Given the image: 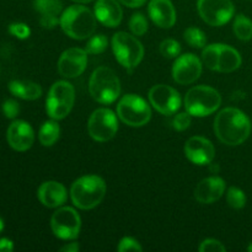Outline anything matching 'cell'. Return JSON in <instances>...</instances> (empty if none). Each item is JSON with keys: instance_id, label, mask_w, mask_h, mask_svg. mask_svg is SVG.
Here are the masks:
<instances>
[{"instance_id": "5", "label": "cell", "mask_w": 252, "mask_h": 252, "mask_svg": "<svg viewBox=\"0 0 252 252\" xmlns=\"http://www.w3.org/2000/svg\"><path fill=\"white\" fill-rule=\"evenodd\" d=\"M221 105V96L214 88L198 85L189 89L185 96V107L192 117H206Z\"/></svg>"}, {"instance_id": "1", "label": "cell", "mask_w": 252, "mask_h": 252, "mask_svg": "<svg viewBox=\"0 0 252 252\" xmlns=\"http://www.w3.org/2000/svg\"><path fill=\"white\" fill-rule=\"evenodd\" d=\"M214 132L223 144L235 147L250 137L251 122L248 116L235 107H226L214 120Z\"/></svg>"}, {"instance_id": "7", "label": "cell", "mask_w": 252, "mask_h": 252, "mask_svg": "<svg viewBox=\"0 0 252 252\" xmlns=\"http://www.w3.org/2000/svg\"><path fill=\"white\" fill-rule=\"evenodd\" d=\"M112 49L118 63L126 69H134L144 57V47L133 34L117 32L112 37Z\"/></svg>"}, {"instance_id": "18", "label": "cell", "mask_w": 252, "mask_h": 252, "mask_svg": "<svg viewBox=\"0 0 252 252\" xmlns=\"http://www.w3.org/2000/svg\"><path fill=\"white\" fill-rule=\"evenodd\" d=\"M148 11L153 22L161 29H171L176 22V10L171 0H150Z\"/></svg>"}, {"instance_id": "29", "label": "cell", "mask_w": 252, "mask_h": 252, "mask_svg": "<svg viewBox=\"0 0 252 252\" xmlns=\"http://www.w3.org/2000/svg\"><path fill=\"white\" fill-rule=\"evenodd\" d=\"M226 202L234 209H241L246 204V194L239 187H230L226 193Z\"/></svg>"}, {"instance_id": "10", "label": "cell", "mask_w": 252, "mask_h": 252, "mask_svg": "<svg viewBox=\"0 0 252 252\" xmlns=\"http://www.w3.org/2000/svg\"><path fill=\"white\" fill-rule=\"evenodd\" d=\"M118 130L117 117L110 108H97L91 113L88 122V132L94 140L108 142Z\"/></svg>"}, {"instance_id": "12", "label": "cell", "mask_w": 252, "mask_h": 252, "mask_svg": "<svg viewBox=\"0 0 252 252\" xmlns=\"http://www.w3.org/2000/svg\"><path fill=\"white\" fill-rule=\"evenodd\" d=\"M149 102L159 113L165 116L174 115L181 106V96L172 86L159 84L150 89Z\"/></svg>"}, {"instance_id": "14", "label": "cell", "mask_w": 252, "mask_h": 252, "mask_svg": "<svg viewBox=\"0 0 252 252\" xmlns=\"http://www.w3.org/2000/svg\"><path fill=\"white\" fill-rule=\"evenodd\" d=\"M86 65H88V52L85 49L74 47L62 53L57 68L63 78L73 79L81 75L85 71Z\"/></svg>"}, {"instance_id": "25", "label": "cell", "mask_w": 252, "mask_h": 252, "mask_svg": "<svg viewBox=\"0 0 252 252\" xmlns=\"http://www.w3.org/2000/svg\"><path fill=\"white\" fill-rule=\"evenodd\" d=\"M33 6L36 11L41 15H61L63 11L62 0H33Z\"/></svg>"}, {"instance_id": "35", "label": "cell", "mask_w": 252, "mask_h": 252, "mask_svg": "<svg viewBox=\"0 0 252 252\" xmlns=\"http://www.w3.org/2000/svg\"><path fill=\"white\" fill-rule=\"evenodd\" d=\"M191 122L192 116L186 111V112L179 113V115L174 118V121H172V125H174L175 129L179 130V132H182V130H186L187 128L191 126Z\"/></svg>"}, {"instance_id": "41", "label": "cell", "mask_w": 252, "mask_h": 252, "mask_svg": "<svg viewBox=\"0 0 252 252\" xmlns=\"http://www.w3.org/2000/svg\"><path fill=\"white\" fill-rule=\"evenodd\" d=\"M74 2H78V4H88V2L94 1V0H71Z\"/></svg>"}, {"instance_id": "3", "label": "cell", "mask_w": 252, "mask_h": 252, "mask_svg": "<svg viewBox=\"0 0 252 252\" xmlns=\"http://www.w3.org/2000/svg\"><path fill=\"white\" fill-rule=\"evenodd\" d=\"M96 16L89 7L84 5H71L63 11L61 16L62 30L73 39L90 38L96 30Z\"/></svg>"}, {"instance_id": "19", "label": "cell", "mask_w": 252, "mask_h": 252, "mask_svg": "<svg viewBox=\"0 0 252 252\" xmlns=\"http://www.w3.org/2000/svg\"><path fill=\"white\" fill-rule=\"evenodd\" d=\"M97 21L106 27H117L122 22L123 11L118 0H97L94 6Z\"/></svg>"}, {"instance_id": "26", "label": "cell", "mask_w": 252, "mask_h": 252, "mask_svg": "<svg viewBox=\"0 0 252 252\" xmlns=\"http://www.w3.org/2000/svg\"><path fill=\"white\" fill-rule=\"evenodd\" d=\"M220 47L221 43H213L206 46L203 51H202V62L211 70H217V68H218Z\"/></svg>"}, {"instance_id": "33", "label": "cell", "mask_w": 252, "mask_h": 252, "mask_svg": "<svg viewBox=\"0 0 252 252\" xmlns=\"http://www.w3.org/2000/svg\"><path fill=\"white\" fill-rule=\"evenodd\" d=\"M9 32L19 39H26L31 34V30L24 22H14V24H11L9 26Z\"/></svg>"}, {"instance_id": "34", "label": "cell", "mask_w": 252, "mask_h": 252, "mask_svg": "<svg viewBox=\"0 0 252 252\" xmlns=\"http://www.w3.org/2000/svg\"><path fill=\"white\" fill-rule=\"evenodd\" d=\"M199 252H224L226 251L225 246L216 239H206L201 243L198 248Z\"/></svg>"}, {"instance_id": "11", "label": "cell", "mask_w": 252, "mask_h": 252, "mask_svg": "<svg viewBox=\"0 0 252 252\" xmlns=\"http://www.w3.org/2000/svg\"><path fill=\"white\" fill-rule=\"evenodd\" d=\"M197 9L206 24L216 27L228 24L235 12L231 0H198Z\"/></svg>"}, {"instance_id": "36", "label": "cell", "mask_w": 252, "mask_h": 252, "mask_svg": "<svg viewBox=\"0 0 252 252\" xmlns=\"http://www.w3.org/2000/svg\"><path fill=\"white\" fill-rule=\"evenodd\" d=\"M2 113L5 115V117L10 118V120H14L17 117V115L20 113V105L17 101L9 98V100L4 101L2 103Z\"/></svg>"}, {"instance_id": "16", "label": "cell", "mask_w": 252, "mask_h": 252, "mask_svg": "<svg viewBox=\"0 0 252 252\" xmlns=\"http://www.w3.org/2000/svg\"><path fill=\"white\" fill-rule=\"evenodd\" d=\"M6 138L12 149L16 152H26L33 145L34 132L26 121L16 120L7 128Z\"/></svg>"}, {"instance_id": "15", "label": "cell", "mask_w": 252, "mask_h": 252, "mask_svg": "<svg viewBox=\"0 0 252 252\" xmlns=\"http://www.w3.org/2000/svg\"><path fill=\"white\" fill-rule=\"evenodd\" d=\"M185 155L191 162L196 165H208L216 157V148L213 143L204 137H191L184 148Z\"/></svg>"}, {"instance_id": "2", "label": "cell", "mask_w": 252, "mask_h": 252, "mask_svg": "<svg viewBox=\"0 0 252 252\" xmlns=\"http://www.w3.org/2000/svg\"><path fill=\"white\" fill-rule=\"evenodd\" d=\"M107 186L102 177L86 175L75 180L70 187V198L75 207L89 211L97 207L103 201Z\"/></svg>"}, {"instance_id": "27", "label": "cell", "mask_w": 252, "mask_h": 252, "mask_svg": "<svg viewBox=\"0 0 252 252\" xmlns=\"http://www.w3.org/2000/svg\"><path fill=\"white\" fill-rule=\"evenodd\" d=\"M184 38L193 48H203L207 44L206 33L197 27H189L185 31Z\"/></svg>"}, {"instance_id": "9", "label": "cell", "mask_w": 252, "mask_h": 252, "mask_svg": "<svg viewBox=\"0 0 252 252\" xmlns=\"http://www.w3.org/2000/svg\"><path fill=\"white\" fill-rule=\"evenodd\" d=\"M51 228L57 238L62 240H74L80 233V216L71 207H59L51 218Z\"/></svg>"}, {"instance_id": "40", "label": "cell", "mask_w": 252, "mask_h": 252, "mask_svg": "<svg viewBox=\"0 0 252 252\" xmlns=\"http://www.w3.org/2000/svg\"><path fill=\"white\" fill-rule=\"evenodd\" d=\"M80 250V246L78 243H69L66 245H64L63 248H61V252H78Z\"/></svg>"}, {"instance_id": "37", "label": "cell", "mask_w": 252, "mask_h": 252, "mask_svg": "<svg viewBox=\"0 0 252 252\" xmlns=\"http://www.w3.org/2000/svg\"><path fill=\"white\" fill-rule=\"evenodd\" d=\"M59 21H61V20H59L58 16H56V15H42L41 19H39L41 26L47 30L54 29V27L58 25Z\"/></svg>"}, {"instance_id": "17", "label": "cell", "mask_w": 252, "mask_h": 252, "mask_svg": "<svg viewBox=\"0 0 252 252\" xmlns=\"http://www.w3.org/2000/svg\"><path fill=\"white\" fill-rule=\"evenodd\" d=\"M225 192V181L219 176L203 179L194 189V198L202 204H212L221 198Z\"/></svg>"}, {"instance_id": "39", "label": "cell", "mask_w": 252, "mask_h": 252, "mask_svg": "<svg viewBox=\"0 0 252 252\" xmlns=\"http://www.w3.org/2000/svg\"><path fill=\"white\" fill-rule=\"evenodd\" d=\"M118 1L128 7H140L147 2V0H118Z\"/></svg>"}, {"instance_id": "4", "label": "cell", "mask_w": 252, "mask_h": 252, "mask_svg": "<svg viewBox=\"0 0 252 252\" xmlns=\"http://www.w3.org/2000/svg\"><path fill=\"white\" fill-rule=\"evenodd\" d=\"M89 93L98 103L110 105L121 94V83L117 74L108 66H98L89 80Z\"/></svg>"}, {"instance_id": "23", "label": "cell", "mask_w": 252, "mask_h": 252, "mask_svg": "<svg viewBox=\"0 0 252 252\" xmlns=\"http://www.w3.org/2000/svg\"><path fill=\"white\" fill-rule=\"evenodd\" d=\"M61 134V127L56 120L46 121L39 128L38 139L43 147H52L57 140L59 139Z\"/></svg>"}, {"instance_id": "43", "label": "cell", "mask_w": 252, "mask_h": 252, "mask_svg": "<svg viewBox=\"0 0 252 252\" xmlns=\"http://www.w3.org/2000/svg\"><path fill=\"white\" fill-rule=\"evenodd\" d=\"M248 251H249V252H252V243L250 244V245L248 246Z\"/></svg>"}, {"instance_id": "28", "label": "cell", "mask_w": 252, "mask_h": 252, "mask_svg": "<svg viewBox=\"0 0 252 252\" xmlns=\"http://www.w3.org/2000/svg\"><path fill=\"white\" fill-rule=\"evenodd\" d=\"M108 46V39L105 34L98 33L95 36H91L86 43L85 51L88 54H100L106 51Z\"/></svg>"}, {"instance_id": "8", "label": "cell", "mask_w": 252, "mask_h": 252, "mask_svg": "<svg viewBox=\"0 0 252 252\" xmlns=\"http://www.w3.org/2000/svg\"><path fill=\"white\" fill-rule=\"evenodd\" d=\"M117 116L127 126L143 127L152 118V110L144 98L134 94H128L118 102Z\"/></svg>"}, {"instance_id": "6", "label": "cell", "mask_w": 252, "mask_h": 252, "mask_svg": "<svg viewBox=\"0 0 252 252\" xmlns=\"http://www.w3.org/2000/svg\"><path fill=\"white\" fill-rule=\"evenodd\" d=\"M75 102V90L65 80L56 81L51 86L46 100L47 115L52 120L61 121L70 113Z\"/></svg>"}, {"instance_id": "30", "label": "cell", "mask_w": 252, "mask_h": 252, "mask_svg": "<svg viewBox=\"0 0 252 252\" xmlns=\"http://www.w3.org/2000/svg\"><path fill=\"white\" fill-rule=\"evenodd\" d=\"M160 53L162 57L167 59L177 58L181 53V46L176 39L167 38L160 43Z\"/></svg>"}, {"instance_id": "38", "label": "cell", "mask_w": 252, "mask_h": 252, "mask_svg": "<svg viewBox=\"0 0 252 252\" xmlns=\"http://www.w3.org/2000/svg\"><path fill=\"white\" fill-rule=\"evenodd\" d=\"M14 250V243L10 239H0V252H10Z\"/></svg>"}, {"instance_id": "20", "label": "cell", "mask_w": 252, "mask_h": 252, "mask_svg": "<svg viewBox=\"0 0 252 252\" xmlns=\"http://www.w3.org/2000/svg\"><path fill=\"white\" fill-rule=\"evenodd\" d=\"M37 197L47 208H59L66 202L68 192L61 182L46 181L38 187Z\"/></svg>"}, {"instance_id": "22", "label": "cell", "mask_w": 252, "mask_h": 252, "mask_svg": "<svg viewBox=\"0 0 252 252\" xmlns=\"http://www.w3.org/2000/svg\"><path fill=\"white\" fill-rule=\"evenodd\" d=\"M241 65V56L235 48L228 46V44H221L220 53H219L218 68L217 71L220 73H231Z\"/></svg>"}, {"instance_id": "31", "label": "cell", "mask_w": 252, "mask_h": 252, "mask_svg": "<svg viewBox=\"0 0 252 252\" xmlns=\"http://www.w3.org/2000/svg\"><path fill=\"white\" fill-rule=\"evenodd\" d=\"M129 29L134 36H143L148 31L147 17L142 12H135L129 20Z\"/></svg>"}, {"instance_id": "32", "label": "cell", "mask_w": 252, "mask_h": 252, "mask_svg": "<svg viewBox=\"0 0 252 252\" xmlns=\"http://www.w3.org/2000/svg\"><path fill=\"white\" fill-rule=\"evenodd\" d=\"M117 250L120 252H127V251H135L140 252L143 251L142 245L139 244V241L135 240L132 236H126L122 240L120 241L117 246Z\"/></svg>"}, {"instance_id": "13", "label": "cell", "mask_w": 252, "mask_h": 252, "mask_svg": "<svg viewBox=\"0 0 252 252\" xmlns=\"http://www.w3.org/2000/svg\"><path fill=\"white\" fill-rule=\"evenodd\" d=\"M202 74V62L193 53L179 56L172 66V79L180 85L194 83Z\"/></svg>"}, {"instance_id": "21", "label": "cell", "mask_w": 252, "mask_h": 252, "mask_svg": "<svg viewBox=\"0 0 252 252\" xmlns=\"http://www.w3.org/2000/svg\"><path fill=\"white\" fill-rule=\"evenodd\" d=\"M9 90L16 97L33 101L41 97L42 88L39 84L30 80H12L9 83Z\"/></svg>"}, {"instance_id": "24", "label": "cell", "mask_w": 252, "mask_h": 252, "mask_svg": "<svg viewBox=\"0 0 252 252\" xmlns=\"http://www.w3.org/2000/svg\"><path fill=\"white\" fill-rule=\"evenodd\" d=\"M233 31L241 41H250L252 38V21L245 15H238L234 21Z\"/></svg>"}, {"instance_id": "42", "label": "cell", "mask_w": 252, "mask_h": 252, "mask_svg": "<svg viewBox=\"0 0 252 252\" xmlns=\"http://www.w3.org/2000/svg\"><path fill=\"white\" fill-rule=\"evenodd\" d=\"M5 228V224H4V220H2L1 218H0V233H1L2 230H4Z\"/></svg>"}]
</instances>
